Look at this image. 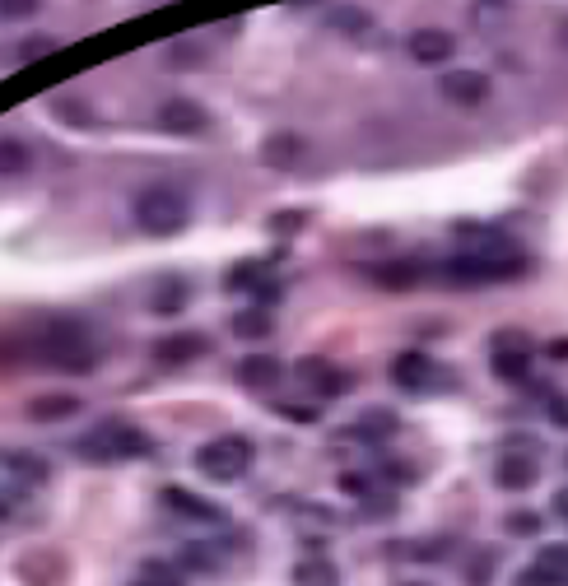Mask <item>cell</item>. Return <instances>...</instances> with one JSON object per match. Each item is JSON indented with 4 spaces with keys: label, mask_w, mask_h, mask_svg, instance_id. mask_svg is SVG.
<instances>
[{
    "label": "cell",
    "mask_w": 568,
    "mask_h": 586,
    "mask_svg": "<svg viewBox=\"0 0 568 586\" xmlns=\"http://www.w3.org/2000/svg\"><path fill=\"white\" fill-rule=\"evenodd\" d=\"M252 461H257V447H252V438H243V433H224V438L196 447V470L215 484L243 480L247 470H252Z\"/></svg>",
    "instance_id": "1"
},
{
    "label": "cell",
    "mask_w": 568,
    "mask_h": 586,
    "mask_svg": "<svg viewBox=\"0 0 568 586\" xmlns=\"http://www.w3.org/2000/svg\"><path fill=\"white\" fill-rule=\"evenodd\" d=\"M191 219V205L182 191L173 187H145L136 196V224L145 228L149 238H173V233H182Z\"/></svg>",
    "instance_id": "2"
},
{
    "label": "cell",
    "mask_w": 568,
    "mask_h": 586,
    "mask_svg": "<svg viewBox=\"0 0 568 586\" xmlns=\"http://www.w3.org/2000/svg\"><path fill=\"white\" fill-rule=\"evenodd\" d=\"M75 452L94 466H112V461H131V456H145L149 452V438L140 428L131 424H98L94 433H84L75 442Z\"/></svg>",
    "instance_id": "3"
},
{
    "label": "cell",
    "mask_w": 568,
    "mask_h": 586,
    "mask_svg": "<svg viewBox=\"0 0 568 586\" xmlns=\"http://www.w3.org/2000/svg\"><path fill=\"white\" fill-rule=\"evenodd\" d=\"M531 359H536V345H531L527 331H494V340H489V368H494L499 382H527Z\"/></svg>",
    "instance_id": "4"
},
{
    "label": "cell",
    "mask_w": 568,
    "mask_h": 586,
    "mask_svg": "<svg viewBox=\"0 0 568 586\" xmlns=\"http://www.w3.org/2000/svg\"><path fill=\"white\" fill-rule=\"evenodd\" d=\"M536 480H541V447H531V442H508V452H503L499 470H494V484L508 493H522Z\"/></svg>",
    "instance_id": "5"
},
{
    "label": "cell",
    "mask_w": 568,
    "mask_h": 586,
    "mask_svg": "<svg viewBox=\"0 0 568 586\" xmlns=\"http://www.w3.org/2000/svg\"><path fill=\"white\" fill-rule=\"evenodd\" d=\"M438 94L457 107H480L489 103V75L485 70H447L438 80Z\"/></svg>",
    "instance_id": "6"
},
{
    "label": "cell",
    "mask_w": 568,
    "mask_h": 586,
    "mask_svg": "<svg viewBox=\"0 0 568 586\" xmlns=\"http://www.w3.org/2000/svg\"><path fill=\"white\" fill-rule=\"evenodd\" d=\"M159 126L168 135H205L210 131V112L196 98H168L159 107Z\"/></svg>",
    "instance_id": "7"
},
{
    "label": "cell",
    "mask_w": 568,
    "mask_h": 586,
    "mask_svg": "<svg viewBox=\"0 0 568 586\" xmlns=\"http://www.w3.org/2000/svg\"><path fill=\"white\" fill-rule=\"evenodd\" d=\"M224 284H229L233 293H252L257 303H275V298L284 293V284L275 280V275L261 266V261H243V266H233Z\"/></svg>",
    "instance_id": "8"
},
{
    "label": "cell",
    "mask_w": 568,
    "mask_h": 586,
    "mask_svg": "<svg viewBox=\"0 0 568 586\" xmlns=\"http://www.w3.org/2000/svg\"><path fill=\"white\" fill-rule=\"evenodd\" d=\"M233 377H238L247 391H275L284 382V359H275V354H247Z\"/></svg>",
    "instance_id": "9"
},
{
    "label": "cell",
    "mask_w": 568,
    "mask_h": 586,
    "mask_svg": "<svg viewBox=\"0 0 568 586\" xmlns=\"http://www.w3.org/2000/svg\"><path fill=\"white\" fill-rule=\"evenodd\" d=\"M294 373H298V382L308 391H317V396H345V387H350V377L326 359H303Z\"/></svg>",
    "instance_id": "10"
},
{
    "label": "cell",
    "mask_w": 568,
    "mask_h": 586,
    "mask_svg": "<svg viewBox=\"0 0 568 586\" xmlns=\"http://www.w3.org/2000/svg\"><path fill=\"white\" fill-rule=\"evenodd\" d=\"M406 52L420 61V66H443L447 56L457 52V42H452V33H443V28H415L406 42Z\"/></svg>",
    "instance_id": "11"
},
{
    "label": "cell",
    "mask_w": 568,
    "mask_h": 586,
    "mask_svg": "<svg viewBox=\"0 0 568 586\" xmlns=\"http://www.w3.org/2000/svg\"><path fill=\"white\" fill-rule=\"evenodd\" d=\"M392 382L401 391H424L433 382V359L420 354V349H401L392 359Z\"/></svg>",
    "instance_id": "12"
},
{
    "label": "cell",
    "mask_w": 568,
    "mask_h": 586,
    "mask_svg": "<svg viewBox=\"0 0 568 586\" xmlns=\"http://www.w3.org/2000/svg\"><path fill=\"white\" fill-rule=\"evenodd\" d=\"M201 354H210V340H205L201 331H177V335H163L159 345H154V359L159 363H191V359H201Z\"/></svg>",
    "instance_id": "13"
},
{
    "label": "cell",
    "mask_w": 568,
    "mask_h": 586,
    "mask_svg": "<svg viewBox=\"0 0 568 586\" xmlns=\"http://www.w3.org/2000/svg\"><path fill=\"white\" fill-rule=\"evenodd\" d=\"M163 507H168V512H177V517H187V521H210V526H215V521H224V507L219 503H205L201 493H191V489H163Z\"/></svg>",
    "instance_id": "14"
},
{
    "label": "cell",
    "mask_w": 568,
    "mask_h": 586,
    "mask_svg": "<svg viewBox=\"0 0 568 586\" xmlns=\"http://www.w3.org/2000/svg\"><path fill=\"white\" fill-rule=\"evenodd\" d=\"M0 461H5L0 470H5L19 489H42V484H47V475H52V470H47V461H42L38 452H5Z\"/></svg>",
    "instance_id": "15"
},
{
    "label": "cell",
    "mask_w": 568,
    "mask_h": 586,
    "mask_svg": "<svg viewBox=\"0 0 568 586\" xmlns=\"http://www.w3.org/2000/svg\"><path fill=\"white\" fill-rule=\"evenodd\" d=\"M364 280H373L378 289L406 293L420 284V266H410V261H378V266H364Z\"/></svg>",
    "instance_id": "16"
},
{
    "label": "cell",
    "mask_w": 568,
    "mask_h": 586,
    "mask_svg": "<svg viewBox=\"0 0 568 586\" xmlns=\"http://www.w3.org/2000/svg\"><path fill=\"white\" fill-rule=\"evenodd\" d=\"M70 414H80V396H70V391H52V396L28 400V419L33 424H61Z\"/></svg>",
    "instance_id": "17"
},
{
    "label": "cell",
    "mask_w": 568,
    "mask_h": 586,
    "mask_svg": "<svg viewBox=\"0 0 568 586\" xmlns=\"http://www.w3.org/2000/svg\"><path fill=\"white\" fill-rule=\"evenodd\" d=\"M298 149H303L298 131H275V135H266V145H261V159H266V168H289V163L298 159Z\"/></svg>",
    "instance_id": "18"
},
{
    "label": "cell",
    "mask_w": 568,
    "mask_h": 586,
    "mask_svg": "<svg viewBox=\"0 0 568 586\" xmlns=\"http://www.w3.org/2000/svg\"><path fill=\"white\" fill-rule=\"evenodd\" d=\"M56 52V38H47V33H28V38L10 42L5 47V66H24V61H38V56H52Z\"/></svg>",
    "instance_id": "19"
},
{
    "label": "cell",
    "mask_w": 568,
    "mask_h": 586,
    "mask_svg": "<svg viewBox=\"0 0 568 586\" xmlns=\"http://www.w3.org/2000/svg\"><path fill=\"white\" fill-rule=\"evenodd\" d=\"M340 573L336 563L322 559V554H312V559H298L294 563V586H336Z\"/></svg>",
    "instance_id": "20"
},
{
    "label": "cell",
    "mask_w": 568,
    "mask_h": 586,
    "mask_svg": "<svg viewBox=\"0 0 568 586\" xmlns=\"http://www.w3.org/2000/svg\"><path fill=\"white\" fill-rule=\"evenodd\" d=\"M392 433H396V414H387V410H368L364 419L350 424V438H359V442H382V438H392Z\"/></svg>",
    "instance_id": "21"
},
{
    "label": "cell",
    "mask_w": 568,
    "mask_h": 586,
    "mask_svg": "<svg viewBox=\"0 0 568 586\" xmlns=\"http://www.w3.org/2000/svg\"><path fill=\"white\" fill-rule=\"evenodd\" d=\"M271 331H275V317L266 307H243V312L233 317V335H238V340H266Z\"/></svg>",
    "instance_id": "22"
},
{
    "label": "cell",
    "mask_w": 568,
    "mask_h": 586,
    "mask_svg": "<svg viewBox=\"0 0 568 586\" xmlns=\"http://www.w3.org/2000/svg\"><path fill=\"white\" fill-rule=\"evenodd\" d=\"M28 168H33V149L24 145V140H0V177H24Z\"/></svg>",
    "instance_id": "23"
},
{
    "label": "cell",
    "mask_w": 568,
    "mask_h": 586,
    "mask_svg": "<svg viewBox=\"0 0 568 586\" xmlns=\"http://www.w3.org/2000/svg\"><path fill=\"white\" fill-rule=\"evenodd\" d=\"M536 568L550 577V586H568V545H545Z\"/></svg>",
    "instance_id": "24"
},
{
    "label": "cell",
    "mask_w": 568,
    "mask_h": 586,
    "mask_svg": "<svg viewBox=\"0 0 568 586\" xmlns=\"http://www.w3.org/2000/svg\"><path fill=\"white\" fill-rule=\"evenodd\" d=\"M187 298H191L187 280H163L159 293H154V312H159V317H168V312H182V307H187Z\"/></svg>",
    "instance_id": "25"
},
{
    "label": "cell",
    "mask_w": 568,
    "mask_h": 586,
    "mask_svg": "<svg viewBox=\"0 0 568 586\" xmlns=\"http://www.w3.org/2000/svg\"><path fill=\"white\" fill-rule=\"evenodd\" d=\"M56 117H66L70 126H80V131H89V126H94V112H89V107L80 103V98H61V103H56Z\"/></svg>",
    "instance_id": "26"
},
{
    "label": "cell",
    "mask_w": 568,
    "mask_h": 586,
    "mask_svg": "<svg viewBox=\"0 0 568 586\" xmlns=\"http://www.w3.org/2000/svg\"><path fill=\"white\" fill-rule=\"evenodd\" d=\"M373 475H368V470H345V475H340V493H350V498H373Z\"/></svg>",
    "instance_id": "27"
},
{
    "label": "cell",
    "mask_w": 568,
    "mask_h": 586,
    "mask_svg": "<svg viewBox=\"0 0 568 586\" xmlns=\"http://www.w3.org/2000/svg\"><path fill=\"white\" fill-rule=\"evenodd\" d=\"M331 24L345 28V33H364L373 19H368V10H331Z\"/></svg>",
    "instance_id": "28"
},
{
    "label": "cell",
    "mask_w": 568,
    "mask_h": 586,
    "mask_svg": "<svg viewBox=\"0 0 568 586\" xmlns=\"http://www.w3.org/2000/svg\"><path fill=\"white\" fill-rule=\"evenodd\" d=\"M494 577V554H480L475 563H466V582L471 586H485Z\"/></svg>",
    "instance_id": "29"
},
{
    "label": "cell",
    "mask_w": 568,
    "mask_h": 586,
    "mask_svg": "<svg viewBox=\"0 0 568 586\" xmlns=\"http://www.w3.org/2000/svg\"><path fill=\"white\" fill-rule=\"evenodd\" d=\"M182 559H187L191 568H201V573H215V568H219V554H215V549H201V545H191Z\"/></svg>",
    "instance_id": "30"
},
{
    "label": "cell",
    "mask_w": 568,
    "mask_h": 586,
    "mask_svg": "<svg viewBox=\"0 0 568 586\" xmlns=\"http://www.w3.org/2000/svg\"><path fill=\"white\" fill-rule=\"evenodd\" d=\"M545 414H550V424L555 428H568V396L550 391V396H545Z\"/></svg>",
    "instance_id": "31"
},
{
    "label": "cell",
    "mask_w": 568,
    "mask_h": 586,
    "mask_svg": "<svg viewBox=\"0 0 568 586\" xmlns=\"http://www.w3.org/2000/svg\"><path fill=\"white\" fill-rule=\"evenodd\" d=\"M508 531L513 535H536L541 531V517H531V512H513V517H508Z\"/></svg>",
    "instance_id": "32"
},
{
    "label": "cell",
    "mask_w": 568,
    "mask_h": 586,
    "mask_svg": "<svg viewBox=\"0 0 568 586\" xmlns=\"http://www.w3.org/2000/svg\"><path fill=\"white\" fill-rule=\"evenodd\" d=\"M168 66H196V47H187V42H177V47H168V56H163Z\"/></svg>",
    "instance_id": "33"
},
{
    "label": "cell",
    "mask_w": 568,
    "mask_h": 586,
    "mask_svg": "<svg viewBox=\"0 0 568 586\" xmlns=\"http://www.w3.org/2000/svg\"><path fill=\"white\" fill-rule=\"evenodd\" d=\"M452 540H433V545H415V559H447Z\"/></svg>",
    "instance_id": "34"
},
{
    "label": "cell",
    "mask_w": 568,
    "mask_h": 586,
    "mask_svg": "<svg viewBox=\"0 0 568 586\" xmlns=\"http://www.w3.org/2000/svg\"><path fill=\"white\" fill-rule=\"evenodd\" d=\"M303 228V214H271V233H294Z\"/></svg>",
    "instance_id": "35"
},
{
    "label": "cell",
    "mask_w": 568,
    "mask_h": 586,
    "mask_svg": "<svg viewBox=\"0 0 568 586\" xmlns=\"http://www.w3.org/2000/svg\"><path fill=\"white\" fill-rule=\"evenodd\" d=\"M517 586H550V577H545L541 568L531 563V568H522V573H517Z\"/></svg>",
    "instance_id": "36"
},
{
    "label": "cell",
    "mask_w": 568,
    "mask_h": 586,
    "mask_svg": "<svg viewBox=\"0 0 568 586\" xmlns=\"http://www.w3.org/2000/svg\"><path fill=\"white\" fill-rule=\"evenodd\" d=\"M33 10H38L33 0H24V5H19V0H10V5H0V14H5V19H19V14H24V19H28V14H33Z\"/></svg>",
    "instance_id": "37"
},
{
    "label": "cell",
    "mask_w": 568,
    "mask_h": 586,
    "mask_svg": "<svg viewBox=\"0 0 568 586\" xmlns=\"http://www.w3.org/2000/svg\"><path fill=\"white\" fill-rule=\"evenodd\" d=\"M545 354H550V359H568V340H550V345H545Z\"/></svg>",
    "instance_id": "38"
},
{
    "label": "cell",
    "mask_w": 568,
    "mask_h": 586,
    "mask_svg": "<svg viewBox=\"0 0 568 586\" xmlns=\"http://www.w3.org/2000/svg\"><path fill=\"white\" fill-rule=\"evenodd\" d=\"M555 517H564V521H568V489H559V493H555Z\"/></svg>",
    "instance_id": "39"
},
{
    "label": "cell",
    "mask_w": 568,
    "mask_h": 586,
    "mask_svg": "<svg viewBox=\"0 0 568 586\" xmlns=\"http://www.w3.org/2000/svg\"><path fill=\"white\" fill-rule=\"evenodd\" d=\"M136 586H182V582H154V577H140Z\"/></svg>",
    "instance_id": "40"
},
{
    "label": "cell",
    "mask_w": 568,
    "mask_h": 586,
    "mask_svg": "<svg viewBox=\"0 0 568 586\" xmlns=\"http://www.w3.org/2000/svg\"><path fill=\"white\" fill-rule=\"evenodd\" d=\"M5 517H10V503H5V498H0V521H5Z\"/></svg>",
    "instance_id": "41"
},
{
    "label": "cell",
    "mask_w": 568,
    "mask_h": 586,
    "mask_svg": "<svg viewBox=\"0 0 568 586\" xmlns=\"http://www.w3.org/2000/svg\"><path fill=\"white\" fill-rule=\"evenodd\" d=\"M401 586H424V582H401Z\"/></svg>",
    "instance_id": "42"
}]
</instances>
